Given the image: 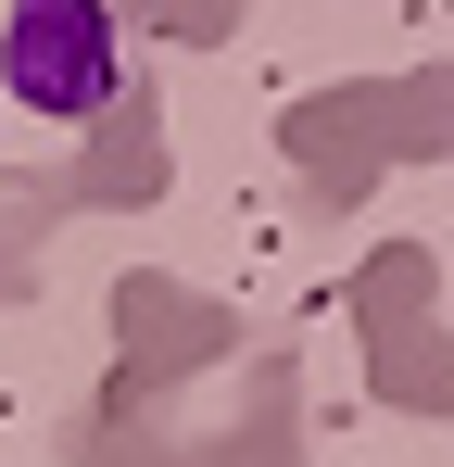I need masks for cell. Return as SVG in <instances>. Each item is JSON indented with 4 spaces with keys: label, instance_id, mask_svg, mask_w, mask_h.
<instances>
[{
    "label": "cell",
    "instance_id": "cell-1",
    "mask_svg": "<svg viewBox=\"0 0 454 467\" xmlns=\"http://www.w3.org/2000/svg\"><path fill=\"white\" fill-rule=\"evenodd\" d=\"M0 77H13V101L88 127V114L114 101V77H127L114 0H13V13H0Z\"/></svg>",
    "mask_w": 454,
    "mask_h": 467
}]
</instances>
